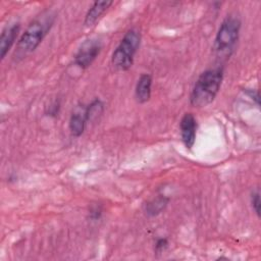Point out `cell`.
<instances>
[{
    "label": "cell",
    "instance_id": "ba28073f",
    "mask_svg": "<svg viewBox=\"0 0 261 261\" xmlns=\"http://www.w3.org/2000/svg\"><path fill=\"white\" fill-rule=\"evenodd\" d=\"M20 30V23L14 22L4 28V30L1 33L0 36V56L1 59H4L8 51L13 46L15 40L17 39V36L19 34Z\"/></svg>",
    "mask_w": 261,
    "mask_h": 261
},
{
    "label": "cell",
    "instance_id": "30bf717a",
    "mask_svg": "<svg viewBox=\"0 0 261 261\" xmlns=\"http://www.w3.org/2000/svg\"><path fill=\"white\" fill-rule=\"evenodd\" d=\"M152 82V76L149 73H142L138 79L135 88V97L140 104H145L150 100Z\"/></svg>",
    "mask_w": 261,
    "mask_h": 261
},
{
    "label": "cell",
    "instance_id": "8992f818",
    "mask_svg": "<svg viewBox=\"0 0 261 261\" xmlns=\"http://www.w3.org/2000/svg\"><path fill=\"white\" fill-rule=\"evenodd\" d=\"M181 141L187 149H192L197 137V120L193 113H185L179 122Z\"/></svg>",
    "mask_w": 261,
    "mask_h": 261
},
{
    "label": "cell",
    "instance_id": "7c38bea8",
    "mask_svg": "<svg viewBox=\"0 0 261 261\" xmlns=\"http://www.w3.org/2000/svg\"><path fill=\"white\" fill-rule=\"evenodd\" d=\"M251 205L256 215L260 217V193L258 190L251 194Z\"/></svg>",
    "mask_w": 261,
    "mask_h": 261
},
{
    "label": "cell",
    "instance_id": "4fadbf2b",
    "mask_svg": "<svg viewBox=\"0 0 261 261\" xmlns=\"http://www.w3.org/2000/svg\"><path fill=\"white\" fill-rule=\"evenodd\" d=\"M167 247H168V240L166 238H159L155 243L154 250L157 254H159L164 252Z\"/></svg>",
    "mask_w": 261,
    "mask_h": 261
},
{
    "label": "cell",
    "instance_id": "3957f363",
    "mask_svg": "<svg viewBox=\"0 0 261 261\" xmlns=\"http://www.w3.org/2000/svg\"><path fill=\"white\" fill-rule=\"evenodd\" d=\"M54 18L52 13H48L47 15H42L33 20L19 37L16 44L15 55L22 58L34 52L50 31L54 23Z\"/></svg>",
    "mask_w": 261,
    "mask_h": 261
},
{
    "label": "cell",
    "instance_id": "5bb4252c",
    "mask_svg": "<svg viewBox=\"0 0 261 261\" xmlns=\"http://www.w3.org/2000/svg\"><path fill=\"white\" fill-rule=\"evenodd\" d=\"M245 93H246L253 101H255V103H256L257 106H259V94H258V91L252 90V89H250V90L246 89Z\"/></svg>",
    "mask_w": 261,
    "mask_h": 261
},
{
    "label": "cell",
    "instance_id": "277c9868",
    "mask_svg": "<svg viewBox=\"0 0 261 261\" xmlns=\"http://www.w3.org/2000/svg\"><path fill=\"white\" fill-rule=\"evenodd\" d=\"M141 44V33L137 29L128 30L111 56V64L118 71L128 70L134 63Z\"/></svg>",
    "mask_w": 261,
    "mask_h": 261
},
{
    "label": "cell",
    "instance_id": "52a82bcc",
    "mask_svg": "<svg viewBox=\"0 0 261 261\" xmlns=\"http://www.w3.org/2000/svg\"><path fill=\"white\" fill-rule=\"evenodd\" d=\"M89 119L87 115V106H76L75 109L72 111L68 122V127L71 136L75 138L81 137L84 134Z\"/></svg>",
    "mask_w": 261,
    "mask_h": 261
},
{
    "label": "cell",
    "instance_id": "8fae6325",
    "mask_svg": "<svg viewBox=\"0 0 261 261\" xmlns=\"http://www.w3.org/2000/svg\"><path fill=\"white\" fill-rule=\"evenodd\" d=\"M168 203H169V198L163 195H159L158 197H156L155 199L147 203L145 211L149 216H156L164 211Z\"/></svg>",
    "mask_w": 261,
    "mask_h": 261
},
{
    "label": "cell",
    "instance_id": "6da1fadb",
    "mask_svg": "<svg viewBox=\"0 0 261 261\" xmlns=\"http://www.w3.org/2000/svg\"><path fill=\"white\" fill-rule=\"evenodd\" d=\"M223 81V67L217 66L204 70L197 79L191 95L193 107L201 108L211 104L216 98Z\"/></svg>",
    "mask_w": 261,
    "mask_h": 261
},
{
    "label": "cell",
    "instance_id": "5b68a950",
    "mask_svg": "<svg viewBox=\"0 0 261 261\" xmlns=\"http://www.w3.org/2000/svg\"><path fill=\"white\" fill-rule=\"evenodd\" d=\"M102 50V42L97 38L86 40L73 56V63L82 69L88 68Z\"/></svg>",
    "mask_w": 261,
    "mask_h": 261
},
{
    "label": "cell",
    "instance_id": "7a4b0ae2",
    "mask_svg": "<svg viewBox=\"0 0 261 261\" xmlns=\"http://www.w3.org/2000/svg\"><path fill=\"white\" fill-rule=\"evenodd\" d=\"M242 22L238 15L229 14L220 23L216 33L213 52L217 59L227 60L233 53L241 32Z\"/></svg>",
    "mask_w": 261,
    "mask_h": 261
},
{
    "label": "cell",
    "instance_id": "9c48e42d",
    "mask_svg": "<svg viewBox=\"0 0 261 261\" xmlns=\"http://www.w3.org/2000/svg\"><path fill=\"white\" fill-rule=\"evenodd\" d=\"M112 4H113V1L111 0H99V1L93 2V4L88 9L85 15L84 24L86 27L94 25L102 17V15L109 9V7Z\"/></svg>",
    "mask_w": 261,
    "mask_h": 261
}]
</instances>
